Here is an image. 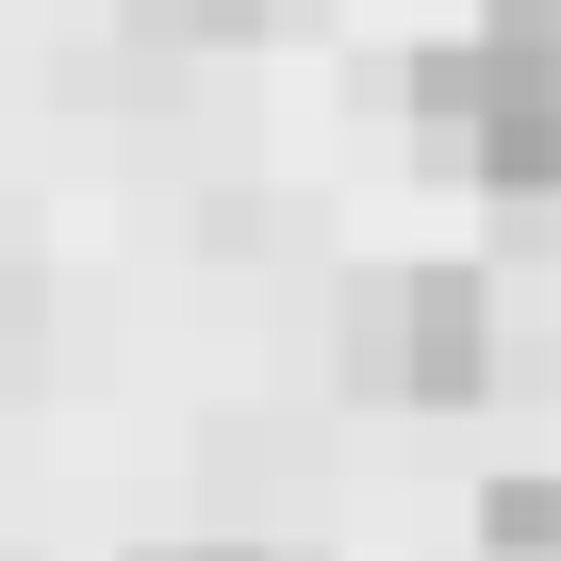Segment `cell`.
Instances as JSON below:
<instances>
[{"instance_id": "6da1fadb", "label": "cell", "mask_w": 561, "mask_h": 561, "mask_svg": "<svg viewBox=\"0 0 561 561\" xmlns=\"http://www.w3.org/2000/svg\"><path fill=\"white\" fill-rule=\"evenodd\" d=\"M413 133L495 198H561V0H512V18L413 50Z\"/></svg>"}, {"instance_id": "7a4b0ae2", "label": "cell", "mask_w": 561, "mask_h": 561, "mask_svg": "<svg viewBox=\"0 0 561 561\" xmlns=\"http://www.w3.org/2000/svg\"><path fill=\"white\" fill-rule=\"evenodd\" d=\"M364 380L397 413H462L495 380V298H479V264H397L380 298H364Z\"/></svg>"}, {"instance_id": "3957f363", "label": "cell", "mask_w": 561, "mask_h": 561, "mask_svg": "<svg viewBox=\"0 0 561 561\" xmlns=\"http://www.w3.org/2000/svg\"><path fill=\"white\" fill-rule=\"evenodd\" d=\"M264 18H280V0H133V34H149V50H248Z\"/></svg>"}, {"instance_id": "277c9868", "label": "cell", "mask_w": 561, "mask_h": 561, "mask_svg": "<svg viewBox=\"0 0 561 561\" xmlns=\"http://www.w3.org/2000/svg\"><path fill=\"white\" fill-rule=\"evenodd\" d=\"M479 545L495 561H561V479H495L479 495Z\"/></svg>"}, {"instance_id": "5b68a950", "label": "cell", "mask_w": 561, "mask_h": 561, "mask_svg": "<svg viewBox=\"0 0 561 561\" xmlns=\"http://www.w3.org/2000/svg\"><path fill=\"white\" fill-rule=\"evenodd\" d=\"M149 561H264V545H149Z\"/></svg>"}, {"instance_id": "8992f818", "label": "cell", "mask_w": 561, "mask_h": 561, "mask_svg": "<svg viewBox=\"0 0 561 561\" xmlns=\"http://www.w3.org/2000/svg\"><path fill=\"white\" fill-rule=\"evenodd\" d=\"M495 18H512V0H495Z\"/></svg>"}]
</instances>
